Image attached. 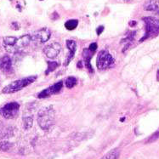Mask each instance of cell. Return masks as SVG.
Wrapping results in <instances>:
<instances>
[{"label": "cell", "mask_w": 159, "mask_h": 159, "mask_svg": "<svg viewBox=\"0 0 159 159\" xmlns=\"http://www.w3.org/2000/svg\"><path fill=\"white\" fill-rule=\"evenodd\" d=\"M114 63V58L107 50H101L98 54L96 66L99 70H106Z\"/></svg>", "instance_id": "obj_4"}, {"label": "cell", "mask_w": 159, "mask_h": 159, "mask_svg": "<svg viewBox=\"0 0 159 159\" xmlns=\"http://www.w3.org/2000/svg\"><path fill=\"white\" fill-rule=\"evenodd\" d=\"M33 117H26L24 118V128L26 129H28L31 127L33 126Z\"/></svg>", "instance_id": "obj_18"}, {"label": "cell", "mask_w": 159, "mask_h": 159, "mask_svg": "<svg viewBox=\"0 0 159 159\" xmlns=\"http://www.w3.org/2000/svg\"><path fill=\"white\" fill-rule=\"evenodd\" d=\"M41 1H43V0H41Z\"/></svg>", "instance_id": "obj_26"}, {"label": "cell", "mask_w": 159, "mask_h": 159, "mask_svg": "<svg viewBox=\"0 0 159 159\" xmlns=\"http://www.w3.org/2000/svg\"><path fill=\"white\" fill-rule=\"evenodd\" d=\"M77 84H78L77 78H74V77H68L65 81L66 87L68 89L73 88V87H75L77 85Z\"/></svg>", "instance_id": "obj_15"}, {"label": "cell", "mask_w": 159, "mask_h": 159, "mask_svg": "<svg viewBox=\"0 0 159 159\" xmlns=\"http://www.w3.org/2000/svg\"><path fill=\"white\" fill-rule=\"evenodd\" d=\"M135 24H136V21H130V23H129V25L131 26H135Z\"/></svg>", "instance_id": "obj_23"}, {"label": "cell", "mask_w": 159, "mask_h": 159, "mask_svg": "<svg viewBox=\"0 0 159 159\" xmlns=\"http://www.w3.org/2000/svg\"><path fill=\"white\" fill-rule=\"evenodd\" d=\"M36 78H37L36 76H30V77H26V78L12 82L10 84L7 85L6 87L3 88V94H13V93L18 92L27 87L31 84H33V82H35Z\"/></svg>", "instance_id": "obj_2"}, {"label": "cell", "mask_w": 159, "mask_h": 159, "mask_svg": "<svg viewBox=\"0 0 159 159\" xmlns=\"http://www.w3.org/2000/svg\"><path fill=\"white\" fill-rule=\"evenodd\" d=\"M61 51V45L59 43L53 42L45 46L43 49L44 55L49 59H55L59 55Z\"/></svg>", "instance_id": "obj_7"}, {"label": "cell", "mask_w": 159, "mask_h": 159, "mask_svg": "<svg viewBox=\"0 0 159 159\" xmlns=\"http://www.w3.org/2000/svg\"><path fill=\"white\" fill-rule=\"evenodd\" d=\"M11 144L8 141H3V142L0 143V150L1 151H8L10 149Z\"/></svg>", "instance_id": "obj_19"}, {"label": "cell", "mask_w": 159, "mask_h": 159, "mask_svg": "<svg viewBox=\"0 0 159 159\" xmlns=\"http://www.w3.org/2000/svg\"><path fill=\"white\" fill-rule=\"evenodd\" d=\"M157 80H159V71H157Z\"/></svg>", "instance_id": "obj_24"}, {"label": "cell", "mask_w": 159, "mask_h": 159, "mask_svg": "<svg viewBox=\"0 0 159 159\" xmlns=\"http://www.w3.org/2000/svg\"><path fill=\"white\" fill-rule=\"evenodd\" d=\"M50 36H51L50 31L48 28L44 27V28H41L39 31H36L31 37L33 42L37 43H43L50 39Z\"/></svg>", "instance_id": "obj_6"}, {"label": "cell", "mask_w": 159, "mask_h": 159, "mask_svg": "<svg viewBox=\"0 0 159 159\" xmlns=\"http://www.w3.org/2000/svg\"><path fill=\"white\" fill-rule=\"evenodd\" d=\"M157 13H158V15H159V9H158V10H157Z\"/></svg>", "instance_id": "obj_25"}, {"label": "cell", "mask_w": 159, "mask_h": 159, "mask_svg": "<svg viewBox=\"0 0 159 159\" xmlns=\"http://www.w3.org/2000/svg\"><path fill=\"white\" fill-rule=\"evenodd\" d=\"M120 155L119 152V150L118 149H114L111 150V152L107 153V155H105L101 159H118Z\"/></svg>", "instance_id": "obj_13"}, {"label": "cell", "mask_w": 159, "mask_h": 159, "mask_svg": "<svg viewBox=\"0 0 159 159\" xmlns=\"http://www.w3.org/2000/svg\"><path fill=\"white\" fill-rule=\"evenodd\" d=\"M94 54V52H92V51H90L89 49H84V51H83V57L84 59L85 66L87 67V69H88L90 73H93V72H94V69L92 67V66H91L90 63L91 58L93 57Z\"/></svg>", "instance_id": "obj_12"}, {"label": "cell", "mask_w": 159, "mask_h": 159, "mask_svg": "<svg viewBox=\"0 0 159 159\" xmlns=\"http://www.w3.org/2000/svg\"><path fill=\"white\" fill-rule=\"evenodd\" d=\"M20 105L17 102H10L0 108V114L4 118L12 119L19 113Z\"/></svg>", "instance_id": "obj_5"}, {"label": "cell", "mask_w": 159, "mask_h": 159, "mask_svg": "<svg viewBox=\"0 0 159 159\" xmlns=\"http://www.w3.org/2000/svg\"><path fill=\"white\" fill-rule=\"evenodd\" d=\"M145 10H148V11H155V10H158V7L155 2L150 1L148 3H146V4L145 5Z\"/></svg>", "instance_id": "obj_17"}, {"label": "cell", "mask_w": 159, "mask_h": 159, "mask_svg": "<svg viewBox=\"0 0 159 159\" xmlns=\"http://www.w3.org/2000/svg\"><path fill=\"white\" fill-rule=\"evenodd\" d=\"M17 43V38L16 37H6L3 39V46L5 47L7 51L9 52H16L17 49L16 46Z\"/></svg>", "instance_id": "obj_10"}, {"label": "cell", "mask_w": 159, "mask_h": 159, "mask_svg": "<svg viewBox=\"0 0 159 159\" xmlns=\"http://www.w3.org/2000/svg\"><path fill=\"white\" fill-rule=\"evenodd\" d=\"M104 31V26H98L97 29H96V33H97V35H101V33H102V32Z\"/></svg>", "instance_id": "obj_22"}, {"label": "cell", "mask_w": 159, "mask_h": 159, "mask_svg": "<svg viewBox=\"0 0 159 159\" xmlns=\"http://www.w3.org/2000/svg\"><path fill=\"white\" fill-rule=\"evenodd\" d=\"M55 110L51 106L45 107L39 111L38 115V123L43 130L49 129L55 124Z\"/></svg>", "instance_id": "obj_1"}, {"label": "cell", "mask_w": 159, "mask_h": 159, "mask_svg": "<svg viewBox=\"0 0 159 159\" xmlns=\"http://www.w3.org/2000/svg\"><path fill=\"white\" fill-rule=\"evenodd\" d=\"M159 138V129L157 131V132H155V133L153 134L152 136L150 137L149 139L147 140V141L146 142L149 143V142H153V141H155V140H157V139H158Z\"/></svg>", "instance_id": "obj_20"}, {"label": "cell", "mask_w": 159, "mask_h": 159, "mask_svg": "<svg viewBox=\"0 0 159 159\" xmlns=\"http://www.w3.org/2000/svg\"><path fill=\"white\" fill-rule=\"evenodd\" d=\"M143 20L146 24V33L142 39H140V42L145 41L146 39H149L151 37L157 35L159 33V20L154 17H144Z\"/></svg>", "instance_id": "obj_3"}, {"label": "cell", "mask_w": 159, "mask_h": 159, "mask_svg": "<svg viewBox=\"0 0 159 159\" xmlns=\"http://www.w3.org/2000/svg\"><path fill=\"white\" fill-rule=\"evenodd\" d=\"M97 43H92L90 45H89V47L88 49L90 50V51H92V52H95L96 51V49H97Z\"/></svg>", "instance_id": "obj_21"}, {"label": "cell", "mask_w": 159, "mask_h": 159, "mask_svg": "<svg viewBox=\"0 0 159 159\" xmlns=\"http://www.w3.org/2000/svg\"><path fill=\"white\" fill-rule=\"evenodd\" d=\"M0 70L4 73H10L12 71V61L9 55H4L0 59Z\"/></svg>", "instance_id": "obj_11"}, {"label": "cell", "mask_w": 159, "mask_h": 159, "mask_svg": "<svg viewBox=\"0 0 159 159\" xmlns=\"http://www.w3.org/2000/svg\"><path fill=\"white\" fill-rule=\"evenodd\" d=\"M47 64H48V68H47V70H46L45 71L46 75H48L49 73H50V72L54 71L55 69L59 66L58 63L55 61H48L47 62Z\"/></svg>", "instance_id": "obj_16"}, {"label": "cell", "mask_w": 159, "mask_h": 159, "mask_svg": "<svg viewBox=\"0 0 159 159\" xmlns=\"http://www.w3.org/2000/svg\"><path fill=\"white\" fill-rule=\"evenodd\" d=\"M62 87H63V83L62 81H60L58 83H56L55 84L49 86V88H47L44 90L41 91L38 95V97L42 99V98H47L54 95V94H58L60 91L61 90Z\"/></svg>", "instance_id": "obj_8"}, {"label": "cell", "mask_w": 159, "mask_h": 159, "mask_svg": "<svg viewBox=\"0 0 159 159\" xmlns=\"http://www.w3.org/2000/svg\"><path fill=\"white\" fill-rule=\"evenodd\" d=\"M66 47L69 49V54L67 55V57L66 59L65 62H64V66L69 65V63L71 61V60L73 59L75 55V52H76V49H77V43L75 42L74 40H71V39H68L66 40Z\"/></svg>", "instance_id": "obj_9"}, {"label": "cell", "mask_w": 159, "mask_h": 159, "mask_svg": "<svg viewBox=\"0 0 159 159\" xmlns=\"http://www.w3.org/2000/svg\"><path fill=\"white\" fill-rule=\"evenodd\" d=\"M78 25V20H67L66 22L65 23V27L66 29L68 30V31H72V30H74L77 28V26Z\"/></svg>", "instance_id": "obj_14"}]
</instances>
